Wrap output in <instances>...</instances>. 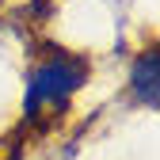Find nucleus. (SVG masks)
Here are the masks:
<instances>
[{"mask_svg":"<svg viewBox=\"0 0 160 160\" xmlns=\"http://www.w3.org/2000/svg\"><path fill=\"white\" fill-rule=\"evenodd\" d=\"M92 80V61L69 50H50L42 57H34L23 76V95H19V111L23 122L31 126H46L53 118H61L76 95L84 92Z\"/></svg>","mask_w":160,"mask_h":160,"instance_id":"nucleus-1","label":"nucleus"},{"mask_svg":"<svg viewBox=\"0 0 160 160\" xmlns=\"http://www.w3.org/2000/svg\"><path fill=\"white\" fill-rule=\"evenodd\" d=\"M126 88H130V99L137 107H145V111H156L160 103V53L156 46H145L141 53L130 61V80H126Z\"/></svg>","mask_w":160,"mask_h":160,"instance_id":"nucleus-2","label":"nucleus"}]
</instances>
